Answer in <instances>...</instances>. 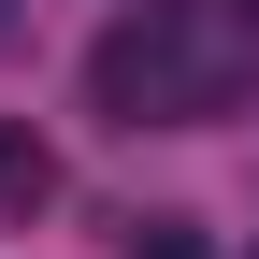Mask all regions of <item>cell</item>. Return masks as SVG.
Here are the masks:
<instances>
[{"mask_svg":"<svg viewBox=\"0 0 259 259\" xmlns=\"http://www.w3.org/2000/svg\"><path fill=\"white\" fill-rule=\"evenodd\" d=\"M44 202H58V158H44V130H29V115H0V231H29Z\"/></svg>","mask_w":259,"mask_h":259,"instance_id":"7a4b0ae2","label":"cell"},{"mask_svg":"<svg viewBox=\"0 0 259 259\" xmlns=\"http://www.w3.org/2000/svg\"><path fill=\"white\" fill-rule=\"evenodd\" d=\"M130 259H202V231L187 216H130Z\"/></svg>","mask_w":259,"mask_h":259,"instance_id":"3957f363","label":"cell"},{"mask_svg":"<svg viewBox=\"0 0 259 259\" xmlns=\"http://www.w3.org/2000/svg\"><path fill=\"white\" fill-rule=\"evenodd\" d=\"M87 101L115 130H202L259 101V0H130L87 44Z\"/></svg>","mask_w":259,"mask_h":259,"instance_id":"6da1fadb","label":"cell"}]
</instances>
